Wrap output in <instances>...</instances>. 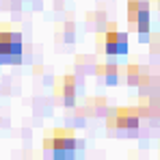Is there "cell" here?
<instances>
[{
    "label": "cell",
    "instance_id": "6da1fadb",
    "mask_svg": "<svg viewBox=\"0 0 160 160\" xmlns=\"http://www.w3.org/2000/svg\"><path fill=\"white\" fill-rule=\"evenodd\" d=\"M43 147H46V152L52 154V158L63 160V158H76V154L82 149V143L69 130H56L52 138H48L43 143Z\"/></svg>",
    "mask_w": 160,
    "mask_h": 160
},
{
    "label": "cell",
    "instance_id": "7a4b0ae2",
    "mask_svg": "<svg viewBox=\"0 0 160 160\" xmlns=\"http://www.w3.org/2000/svg\"><path fill=\"white\" fill-rule=\"evenodd\" d=\"M0 58L7 65L22 63V35L20 32H0Z\"/></svg>",
    "mask_w": 160,
    "mask_h": 160
},
{
    "label": "cell",
    "instance_id": "3957f363",
    "mask_svg": "<svg viewBox=\"0 0 160 160\" xmlns=\"http://www.w3.org/2000/svg\"><path fill=\"white\" fill-rule=\"evenodd\" d=\"M104 50L108 56H126L128 54V35L108 30L104 35Z\"/></svg>",
    "mask_w": 160,
    "mask_h": 160
},
{
    "label": "cell",
    "instance_id": "277c9868",
    "mask_svg": "<svg viewBox=\"0 0 160 160\" xmlns=\"http://www.w3.org/2000/svg\"><path fill=\"white\" fill-rule=\"evenodd\" d=\"M138 123H141L138 112L132 110V108H119V110L115 112V126L121 128V130H128V134L136 132V130H138Z\"/></svg>",
    "mask_w": 160,
    "mask_h": 160
},
{
    "label": "cell",
    "instance_id": "5b68a950",
    "mask_svg": "<svg viewBox=\"0 0 160 160\" xmlns=\"http://www.w3.org/2000/svg\"><path fill=\"white\" fill-rule=\"evenodd\" d=\"M63 102H65V106L76 104V80H74V76L63 78Z\"/></svg>",
    "mask_w": 160,
    "mask_h": 160
},
{
    "label": "cell",
    "instance_id": "8992f818",
    "mask_svg": "<svg viewBox=\"0 0 160 160\" xmlns=\"http://www.w3.org/2000/svg\"><path fill=\"white\" fill-rule=\"evenodd\" d=\"M95 74L100 76V78H104L106 84H117V65H100V67H95Z\"/></svg>",
    "mask_w": 160,
    "mask_h": 160
},
{
    "label": "cell",
    "instance_id": "52a82bcc",
    "mask_svg": "<svg viewBox=\"0 0 160 160\" xmlns=\"http://www.w3.org/2000/svg\"><path fill=\"white\" fill-rule=\"evenodd\" d=\"M143 2L145 0H128V22H130V26H134V22H136V18L141 13Z\"/></svg>",
    "mask_w": 160,
    "mask_h": 160
},
{
    "label": "cell",
    "instance_id": "ba28073f",
    "mask_svg": "<svg viewBox=\"0 0 160 160\" xmlns=\"http://www.w3.org/2000/svg\"><path fill=\"white\" fill-rule=\"evenodd\" d=\"M128 84L130 87H136V84H141V67L138 65H130L128 67Z\"/></svg>",
    "mask_w": 160,
    "mask_h": 160
},
{
    "label": "cell",
    "instance_id": "9c48e42d",
    "mask_svg": "<svg viewBox=\"0 0 160 160\" xmlns=\"http://www.w3.org/2000/svg\"><path fill=\"white\" fill-rule=\"evenodd\" d=\"M158 9H160V0H158Z\"/></svg>",
    "mask_w": 160,
    "mask_h": 160
},
{
    "label": "cell",
    "instance_id": "30bf717a",
    "mask_svg": "<svg viewBox=\"0 0 160 160\" xmlns=\"http://www.w3.org/2000/svg\"><path fill=\"white\" fill-rule=\"evenodd\" d=\"M0 65H2V58H0Z\"/></svg>",
    "mask_w": 160,
    "mask_h": 160
}]
</instances>
